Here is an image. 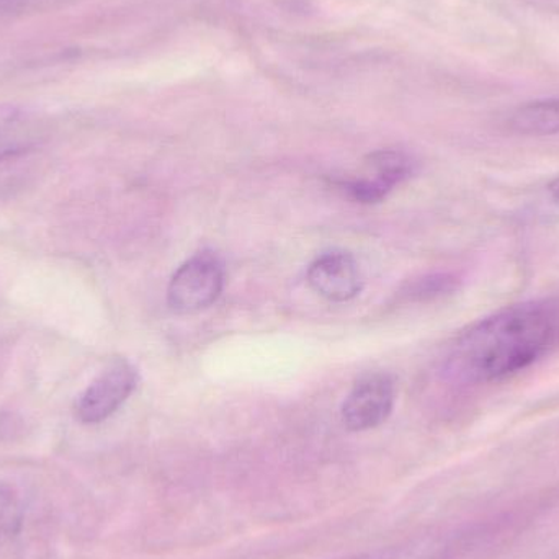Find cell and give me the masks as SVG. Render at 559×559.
Instances as JSON below:
<instances>
[{
  "label": "cell",
  "instance_id": "3",
  "mask_svg": "<svg viewBox=\"0 0 559 559\" xmlns=\"http://www.w3.org/2000/svg\"><path fill=\"white\" fill-rule=\"evenodd\" d=\"M136 386V368L127 360L114 361L79 397L75 416L82 424L104 423L127 403Z\"/></svg>",
  "mask_w": 559,
  "mask_h": 559
},
{
  "label": "cell",
  "instance_id": "10",
  "mask_svg": "<svg viewBox=\"0 0 559 559\" xmlns=\"http://www.w3.org/2000/svg\"><path fill=\"white\" fill-rule=\"evenodd\" d=\"M25 518L22 495L15 486L0 483V548L19 535Z\"/></svg>",
  "mask_w": 559,
  "mask_h": 559
},
{
  "label": "cell",
  "instance_id": "9",
  "mask_svg": "<svg viewBox=\"0 0 559 559\" xmlns=\"http://www.w3.org/2000/svg\"><path fill=\"white\" fill-rule=\"evenodd\" d=\"M35 138L32 120L25 111L2 105L0 107V160L23 153Z\"/></svg>",
  "mask_w": 559,
  "mask_h": 559
},
{
  "label": "cell",
  "instance_id": "13",
  "mask_svg": "<svg viewBox=\"0 0 559 559\" xmlns=\"http://www.w3.org/2000/svg\"><path fill=\"white\" fill-rule=\"evenodd\" d=\"M3 2H5V0H0V3H3Z\"/></svg>",
  "mask_w": 559,
  "mask_h": 559
},
{
  "label": "cell",
  "instance_id": "5",
  "mask_svg": "<svg viewBox=\"0 0 559 559\" xmlns=\"http://www.w3.org/2000/svg\"><path fill=\"white\" fill-rule=\"evenodd\" d=\"M394 407V383L388 374L368 373L352 388L342 404V423L350 432L377 429Z\"/></svg>",
  "mask_w": 559,
  "mask_h": 559
},
{
  "label": "cell",
  "instance_id": "2",
  "mask_svg": "<svg viewBox=\"0 0 559 559\" xmlns=\"http://www.w3.org/2000/svg\"><path fill=\"white\" fill-rule=\"evenodd\" d=\"M225 286V267L213 252H199L180 265L167 289L170 309L180 314L212 306Z\"/></svg>",
  "mask_w": 559,
  "mask_h": 559
},
{
  "label": "cell",
  "instance_id": "8",
  "mask_svg": "<svg viewBox=\"0 0 559 559\" xmlns=\"http://www.w3.org/2000/svg\"><path fill=\"white\" fill-rule=\"evenodd\" d=\"M511 128L528 136L559 134V98L532 102L519 108L512 115Z\"/></svg>",
  "mask_w": 559,
  "mask_h": 559
},
{
  "label": "cell",
  "instance_id": "1",
  "mask_svg": "<svg viewBox=\"0 0 559 559\" xmlns=\"http://www.w3.org/2000/svg\"><path fill=\"white\" fill-rule=\"evenodd\" d=\"M558 344L559 301L511 306L456 338L447 373L463 383H495L537 364Z\"/></svg>",
  "mask_w": 559,
  "mask_h": 559
},
{
  "label": "cell",
  "instance_id": "11",
  "mask_svg": "<svg viewBox=\"0 0 559 559\" xmlns=\"http://www.w3.org/2000/svg\"><path fill=\"white\" fill-rule=\"evenodd\" d=\"M455 288V278L450 277V275H432V277L417 280L411 286L409 295L411 298L429 299L452 293Z\"/></svg>",
  "mask_w": 559,
  "mask_h": 559
},
{
  "label": "cell",
  "instance_id": "12",
  "mask_svg": "<svg viewBox=\"0 0 559 559\" xmlns=\"http://www.w3.org/2000/svg\"><path fill=\"white\" fill-rule=\"evenodd\" d=\"M537 212L547 222H559V177L545 187L538 199Z\"/></svg>",
  "mask_w": 559,
  "mask_h": 559
},
{
  "label": "cell",
  "instance_id": "6",
  "mask_svg": "<svg viewBox=\"0 0 559 559\" xmlns=\"http://www.w3.org/2000/svg\"><path fill=\"white\" fill-rule=\"evenodd\" d=\"M367 176L360 179L338 180L337 187L352 200L360 203H378L413 174L414 164L401 151L386 150L370 154Z\"/></svg>",
  "mask_w": 559,
  "mask_h": 559
},
{
  "label": "cell",
  "instance_id": "7",
  "mask_svg": "<svg viewBox=\"0 0 559 559\" xmlns=\"http://www.w3.org/2000/svg\"><path fill=\"white\" fill-rule=\"evenodd\" d=\"M308 283L316 293L344 302L355 298L364 288V275L354 255L334 251L316 259L308 269Z\"/></svg>",
  "mask_w": 559,
  "mask_h": 559
},
{
  "label": "cell",
  "instance_id": "4",
  "mask_svg": "<svg viewBox=\"0 0 559 559\" xmlns=\"http://www.w3.org/2000/svg\"><path fill=\"white\" fill-rule=\"evenodd\" d=\"M489 532L491 527L488 525L468 531L437 532L337 559H456L472 550L478 538Z\"/></svg>",
  "mask_w": 559,
  "mask_h": 559
}]
</instances>
